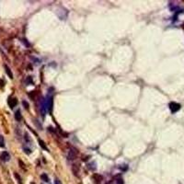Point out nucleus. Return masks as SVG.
<instances>
[{
	"label": "nucleus",
	"instance_id": "f257e3e1",
	"mask_svg": "<svg viewBox=\"0 0 184 184\" xmlns=\"http://www.w3.org/2000/svg\"><path fill=\"white\" fill-rule=\"evenodd\" d=\"M46 104V110L51 113L53 110V96H49L47 97V100L45 101Z\"/></svg>",
	"mask_w": 184,
	"mask_h": 184
},
{
	"label": "nucleus",
	"instance_id": "f03ea898",
	"mask_svg": "<svg viewBox=\"0 0 184 184\" xmlns=\"http://www.w3.org/2000/svg\"><path fill=\"white\" fill-rule=\"evenodd\" d=\"M168 107H169V110H170V111L172 113H175V112H177L180 110L181 106H180V104H179L177 102H170L168 104Z\"/></svg>",
	"mask_w": 184,
	"mask_h": 184
},
{
	"label": "nucleus",
	"instance_id": "7ed1b4c3",
	"mask_svg": "<svg viewBox=\"0 0 184 184\" xmlns=\"http://www.w3.org/2000/svg\"><path fill=\"white\" fill-rule=\"evenodd\" d=\"M76 158V150L74 149V148H71L68 152V155H67V158L69 160H75Z\"/></svg>",
	"mask_w": 184,
	"mask_h": 184
},
{
	"label": "nucleus",
	"instance_id": "20e7f679",
	"mask_svg": "<svg viewBox=\"0 0 184 184\" xmlns=\"http://www.w3.org/2000/svg\"><path fill=\"white\" fill-rule=\"evenodd\" d=\"M8 105H9V107L11 109L15 108L16 106H17V104H18V100L16 99V98H10L9 100H8Z\"/></svg>",
	"mask_w": 184,
	"mask_h": 184
},
{
	"label": "nucleus",
	"instance_id": "39448f33",
	"mask_svg": "<svg viewBox=\"0 0 184 184\" xmlns=\"http://www.w3.org/2000/svg\"><path fill=\"white\" fill-rule=\"evenodd\" d=\"M1 159L3 160V161H9V159H10V155L8 154V152H6V151H4V152L1 154Z\"/></svg>",
	"mask_w": 184,
	"mask_h": 184
},
{
	"label": "nucleus",
	"instance_id": "423d86ee",
	"mask_svg": "<svg viewBox=\"0 0 184 184\" xmlns=\"http://www.w3.org/2000/svg\"><path fill=\"white\" fill-rule=\"evenodd\" d=\"M72 171L74 173V175L76 177H78V174H79V166L76 165V164H74L72 166Z\"/></svg>",
	"mask_w": 184,
	"mask_h": 184
},
{
	"label": "nucleus",
	"instance_id": "0eeeda50",
	"mask_svg": "<svg viewBox=\"0 0 184 184\" xmlns=\"http://www.w3.org/2000/svg\"><path fill=\"white\" fill-rule=\"evenodd\" d=\"M5 70H6V75L9 76V78H11L12 79L13 78V74H12V72H11V70H10V68L6 65V64H5Z\"/></svg>",
	"mask_w": 184,
	"mask_h": 184
},
{
	"label": "nucleus",
	"instance_id": "6e6552de",
	"mask_svg": "<svg viewBox=\"0 0 184 184\" xmlns=\"http://www.w3.org/2000/svg\"><path fill=\"white\" fill-rule=\"evenodd\" d=\"M15 119H16L17 121H20V120L22 119V115H21V112H20L19 110H18L15 112Z\"/></svg>",
	"mask_w": 184,
	"mask_h": 184
},
{
	"label": "nucleus",
	"instance_id": "1a4fd4ad",
	"mask_svg": "<svg viewBox=\"0 0 184 184\" xmlns=\"http://www.w3.org/2000/svg\"><path fill=\"white\" fill-rule=\"evenodd\" d=\"M39 145H40V146L42 148V149H44V150H46V151H49L48 150V148H47V146H46V145L44 144V142L42 141V140H41V139H39Z\"/></svg>",
	"mask_w": 184,
	"mask_h": 184
},
{
	"label": "nucleus",
	"instance_id": "9d476101",
	"mask_svg": "<svg viewBox=\"0 0 184 184\" xmlns=\"http://www.w3.org/2000/svg\"><path fill=\"white\" fill-rule=\"evenodd\" d=\"M88 167H89V169H91V170H95L96 168H97V167H96V162H91V163H89Z\"/></svg>",
	"mask_w": 184,
	"mask_h": 184
},
{
	"label": "nucleus",
	"instance_id": "9b49d317",
	"mask_svg": "<svg viewBox=\"0 0 184 184\" xmlns=\"http://www.w3.org/2000/svg\"><path fill=\"white\" fill-rule=\"evenodd\" d=\"M41 178H42V179L43 181H45V182H49V178H48V176H47V174H45V173H43V174H42V176H41Z\"/></svg>",
	"mask_w": 184,
	"mask_h": 184
},
{
	"label": "nucleus",
	"instance_id": "f8f14e48",
	"mask_svg": "<svg viewBox=\"0 0 184 184\" xmlns=\"http://www.w3.org/2000/svg\"><path fill=\"white\" fill-rule=\"evenodd\" d=\"M93 178L95 179V180L97 182H99V181H100L102 179V177L100 175H98V174H94V176H93Z\"/></svg>",
	"mask_w": 184,
	"mask_h": 184
},
{
	"label": "nucleus",
	"instance_id": "ddd939ff",
	"mask_svg": "<svg viewBox=\"0 0 184 184\" xmlns=\"http://www.w3.org/2000/svg\"><path fill=\"white\" fill-rule=\"evenodd\" d=\"M5 146V140L2 135H0V147H4Z\"/></svg>",
	"mask_w": 184,
	"mask_h": 184
},
{
	"label": "nucleus",
	"instance_id": "4468645a",
	"mask_svg": "<svg viewBox=\"0 0 184 184\" xmlns=\"http://www.w3.org/2000/svg\"><path fill=\"white\" fill-rule=\"evenodd\" d=\"M26 84H27V85L32 84V76H28V77L26 78Z\"/></svg>",
	"mask_w": 184,
	"mask_h": 184
},
{
	"label": "nucleus",
	"instance_id": "2eb2a0df",
	"mask_svg": "<svg viewBox=\"0 0 184 184\" xmlns=\"http://www.w3.org/2000/svg\"><path fill=\"white\" fill-rule=\"evenodd\" d=\"M15 177H16V179H18V182H19V184H22V180H21V178L19 176V174L15 173Z\"/></svg>",
	"mask_w": 184,
	"mask_h": 184
},
{
	"label": "nucleus",
	"instance_id": "dca6fc26",
	"mask_svg": "<svg viewBox=\"0 0 184 184\" xmlns=\"http://www.w3.org/2000/svg\"><path fill=\"white\" fill-rule=\"evenodd\" d=\"M124 182H123V179H118L117 180H116V184H123Z\"/></svg>",
	"mask_w": 184,
	"mask_h": 184
},
{
	"label": "nucleus",
	"instance_id": "f3484780",
	"mask_svg": "<svg viewBox=\"0 0 184 184\" xmlns=\"http://www.w3.org/2000/svg\"><path fill=\"white\" fill-rule=\"evenodd\" d=\"M22 104H23V106H24V108H25L26 110H28V109H29V103H28L27 101L24 100V101L22 102Z\"/></svg>",
	"mask_w": 184,
	"mask_h": 184
},
{
	"label": "nucleus",
	"instance_id": "a211bd4d",
	"mask_svg": "<svg viewBox=\"0 0 184 184\" xmlns=\"http://www.w3.org/2000/svg\"><path fill=\"white\" fill-rule=\"evenodd\" d=\"M25 140H26V141H28V142H31V138H30V135H29V134H28L27 133H25Z\"/></svg>",
	"mask_w": 184,
	"mask_h": 184
},
{
	"label": "nucleus",
	"instance_id": "6ab92c4d",
	"mask_svg": "<svg viewBox=\"0 0 184 184\" xmlns=\"http://www.w3.org/2000/svg\"><path fill=\"white\" fill-rule=\"evenodd\" d=\"M24 151H25L26 154H31L32 153L31 149H29V148H24Z\"/></svg>",
	"mask_w": 184,
	"mask_h": 184
},
{
	"label": "nucleus",
	"instance_id": "aec40b11",
	"mask_svg": "<svg viewBox=\"0 0 184 184\" xmlns=\"http://www.w3.org/2000/svg\"><path fill=\"white\" fill-rule=\"evenodd\" d=\"M19 164H20V165H21V168H25V167H24V166H25V165L23 164V162H22L21 160H19Z\"/></svg>",
	"mask_w": 184,
	"mask_h": 184
},
{
	"label": "nucleus",
	"instance_id": "412c9836",
	"mask_svg": "<svg viewBox=\"0 0 184 184\" xmlns=\"http://www.w3.org/2000/svg\"><path fill=\"white\" fill-rule=\"evenodd\" d=\"M54 184H61V182H60V180H59L58 179H55V181H54Z\"/></svg>",
	"mask_w": 184,
	"mask_h": 184
},
{
	"label": "nucleus",
	"instance_id": "4be33fe9",
	"mask_svg": "<svg viewBox=\"0 0 184 184\" xmlns=\"http://www.w3.org/2000/svg\"><path fill=\"white\" fill-rule=\"evenodd\" d=\"M22 42H23L25 43V45H27V46H29V45H30V44H29V42H26V40H22Z\"/></svg>",
	"mask_w": 184,
	"mask_h": 184
},
{
	"label": "nucleus",
	"instance_id": "5701e85b",
	"mask_svg": "<svg viewBox=\"0 0 184 184\" xmlns=\"http://www.w3.org/2000/svg\"><path fill=\"white\" fill-rule=\"evenodd\" d=\"M4 86V82L2 80H0V87H3Z\"/></svg>",
	"mask_w": 184,
	"mask_h": 184
},
{
	"label": "nucleus",
	"instance_id": "b1692460",
	"mask_svg": "<svg viewBox=\"0 0 184 184\" xmlns=\"http://www.w3.org/2000/svg\"><path fill=\"white\" fill-rule=\"evenodd\" d=\"M106 184H113V182H112V181L110 180V181H109V182H107V183H106Z\"/></svg>",
	"mask_w": 184,
	"mask_h": 184
},
{
	"label": "nucleus",
	"instance_id": "393cba45",
	"mask_svg": "<svg viewBox=\"0 0 184 184\" xmlns=\"http://www.w3.org/2000/svg\"><path fill=\"white\" fill-rule=\"evenodd\" d=\"M31 184H35V183H34V182H32V183H31Z\"/></svg>",
	"mask_w": 184,
	"mask_h": 184
}]
</instances>
